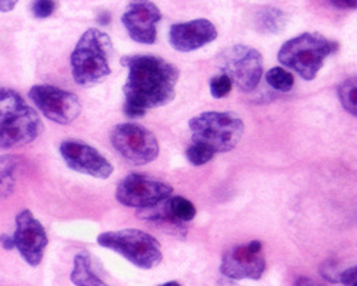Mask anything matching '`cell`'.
I'll use <instances>...</instances> for the list:
<instances>
[{
	"label": "cell",
	"mask_w": 357,
	"mask_h": 286,
	"mask_svg": "<svg viewBox=\"0 0 357 286\" xmlns=\"http://www.w3.org/2000/svg\"><path fill=\"white\" fill-rule=\"evenodd\" d=\"M120 63L129 70L123 85V112L130 119L142 118L149 109L175 99L179 69L173 63L154 55H129Z\"/></svg>",
	"instance_id": "obj_1"
},
{
	"label": "cell",
	"mask_w": 357,
	"mask_h": 286,
	"mask_svg": "<svg viewBox=\"0 0 357 286\" xmlns=\"http://www.w3.org/2000/svg\"><path fill=\"white\" fill-rule=\"evenodd\" d=\"M42 129L39 113L17 92L0 88V150L32 143Z\"/></svg>",
	"instance_id": "obj_2"
},
{
	"label": "cell",
	"mask_w": 357,
	"mask_h": 286,
	"mask_svg": "<svg viewBox=\"0 0 357 286\" xmlns=\"http://www.w3.org/2000/svg\"><path fill=\"white\" fill-rule=\"evenodd\" d=\"M112 40L99 29H89L79 39L70 55V67L79 86L90 88L107 79L112 73L111 58Z\"/></svg>",
	"instance_id": "obj_3"
},
{
	"label": "cell",
	"mask_w": 357,
	"mask_h": 286,
	"mask_svg": "<svg viewBox=\"0 0 357 286\" xmlns=\"http://www.w3.org/2000/svg\"><path fill=\"white\" fill-rule=\"evenodd\" d=\"M339 50V43L320 33H301L287 40L279 50V62L301 79L313 81L324 61Z\"/></svg>",
	"instance_id": "obj_4"
},
{
	"label": "cell",
	"mask_w": 357,
	"mask_h": 286,
	"mask_svg": "<svg viewBox=\"0 0 357 286\" xmlns=\"http://www.w3.org/2000/svg\"><path fill=\"white\" fill-rule=\"evenodd\" d=\"M191 141L214 153L233 150L243 138L244 123L232 112H205L189 120Z\"/></svg>",
	"instance_id": "obj_5"
},
{
	"label": "cell",
	"mask_w": 357,
	"mask_h": 286,
	"mask_svg": "<svg viewBox=\"0 0 357 286\" xmlns=\"http://www.w3.org/2000/svg\"><path fill=\"white\" fill-rule=\"evenodd\" d=\"M102 248L111 249L134 267L141 269H153L160 265L163 253L159 241L141 229H120L103 232L97 237Z\"/></svg>",
	"instance_id": "obj_6"
},
{
	"label": "cell",
	"mask_w": 357,
	"mask_h": 286,
	"mask_svg": "<svg viewBox=\"0 0 357 286\" xmlns=\"http://www.w3.org/2000/svg\"><path fill=\"white\" fill-rule=\"evenodd\" d=\"M219 67L241 92L255 90L263 76V56L257 49L235 45L217 59Z\"/></svg>",
	"instance_id": "obj_7"
},
{
	"label": "cell",
	"mask_w": 357,
	"mask_h": 286,
	"mask_svg": "<svg viewBox=\"0 0 357 286\" xmlns=\"http://www.w3.org/2000/svg\"><path fill=\"white\" fill-rule=\"evenodd\" d=\"M111 142L122 158L133 165L152 164L160 152L156 136L145 126L133 122L115 126Z\"/></svg>",
	"instance_id": "obj_8"
},
{
	"label": "cell",
	"mask_w": 357,
	"mask_h": 286,
	"mask_svg": "<svg viewBox=\"0 0 357 286\" xmlns=\"http://www.w3.org/2000/svg\"><path fill=\"white\" fill-rule=\"evenodd\" d=\"M173 188L161 180L142 173H130L122 179L116 189V199L127 207L146 209L172 196Z\"/></svg>",
	"instance_id": "obj_9"
},
{
	"label": "cell",
	"mask_w": 357,
	"mask_h": 286,
	"mask_svg": "<svg viewBox=\"0 0 357 286\" xmlns=\"http://www.w3.org/2000/svg\"><path fill=\"white\" fill-rule=\"evenodd\" d=\"M29 99L40 113L59 125H69L81 112V103L77 95L51 85H36L29 90Z\"/></svg>",
	"instance_id": "obj_10"
},
{
	"label": "cell",
	"mask_w": 357,
	"mask_h": 286,
	"mask_svg": "<svg viewBox=\"0 0 357 286\" xmlns=\"http://www.w3.org/2000/svg\"><path fill=\"white\" fill-rule=\"evenodd\" d=\"M266 269V259L260 241L237 245L228 249L222 257L221 272L235 280H259Z\"/></svg>",
	"instance_id": "obj_11"
},
{
	"label": "cell",
	"mask_w": 357,
	"mask_h": 286,
	"mask_svg": "<svg viewBox=\"0 0 357 286\" xmlns=\"http://www.w3.org/2000/svg\"><path fill=\"white\" fill-rule=\"evenodd\" d=\"M15 248L31 267H39L45 249L49 244L43 225L33 216L29 209L22 211L16 216V230L13 233Z\"/></svg>",
	"instance_id": "obj_12"
},
{
	"label": "cell",
	"mask_w": 357,
	"mask_h": 286,
	"mask_svg": "<svg viewBox=\"0 0 357 286\" xmlns=\"http://www.w3.org/2000/svg\"><path fill=\"white\" fill-rule=\"evenodd\" d=\"M65 164L74 172L107 179L113 173V166L93 146L80 141H65L59 146Z\"/></svg>",
	"instance_id": "obj_13"
},
{
	"label": "cell",
	"mask_w": 357,
	"mask_h": 286,
	"mask_svg": "<svg viewBox=\"0 0 357 286\" xmlns=\"http://www.w3.org/2000/svg\"><path fill=\"white\" fill-rule=\"evenodd\" d=\"M160 20L161 13L152 0H132L122 16V23L130 39L142 45L156 42V26Z\"/></svg>",
	"instance_id": "obj_14"
},
{
	"label": "cell",
	"mask_w": 357,
	"mask_h": 286,
	"mask_svg": "<svg viewBox=\"0 0 357 286\" xmlns=\"http://www.w3.org/2000/svg\"><path fill=\"white\" fill-rule=\"evenodd\" d=\"M216 26L207 19H196L173 24L169 31V42L177 51H193L217 39Z\"/></svg>",
	"instance_id": "obj_15"
},
{
	"label": "cell",
	"mask_w": 357,
	"mask_h": 286,
	"mask_svg": "<svg viewBox=\"0 0 357 286\" xmlns=\"http://www.w3.org/2000/svg\"><path fill=\"white\" fill-rule=\"evenodd\" d=\"M70 280L76 286H107L90 267V257L86 252H80L74 256L73 271L70 273Z\"/></svg>",
	"instance_id": "obj_16"
},
{
	"label": "cell",
	"mask_w": 357,
	"mask_h": 286,
	"mask_svg": "<svg viewBox=\"0 0 357 286\" xmlns=\"http://www.w3.org/2000/svg\"><path fill=\"white\" fill-rule=\"evenodd\" d=\"M256 29L264 35H279L287 23L285 12L278 8H263L256 15Z\"/></svg>",
	"instance_id": "obj_17"
},
{
	"label": "cell",
	"mask_w": 357,
	"mask_h": 286,
	"mask_svg": "<svg viewBox=\"0 0 357 286\" xmlns=\"http://www.w3.org/2000/svg\"><path fill=\"white\" fill-rule=\"evenodd\" d=\"M20 158L17 154L0 156V198H8L15 192L16 177Z\"/></svg>",
	"instance_id": "obj_18"
},
{
	"label": "cell",
	"mask_w": 357,
	"mask_h": 286,
	"mask_svg": "<svg viewBox=\"0 0 357 286\" xmlns=\"http://www.w3.org/2000/svg\"><path fill=\"white\" fill-rule=\"evenodd\" d=\"M169 214L180 222H190L196 216V207L189 199L183 196H173L164 200Z\"/></svg>",
	"instance_id": "obj_19"
},
{
	"label": "cell",
	"mask_w": 357,
	"mask_h": 286,
	"mask_svg": "<svg viewBox=\"0 0 357 286\" xmlns=\"http://www.w3.org/2000/svg\"><path fill=\"white\" fill-rule=\"evenodd\" d=\"M339 100L343 109L357 118V76L349 77L339 85Z\"/></svg>",
	"instance_id": "obj_20"
},
{
	"label": "cell",
	"mask_w": 357,
	"mask_h": 286,
	"mask_svg": "<svg viewBox=\"0 0 357 286\" xmlns=\"http://www.w3.org/2000/svg\"><path fill=\"white\" fill-rule=\"evenodd\" d=\"M264 77L267 85L279 92H289L294 85L293 74L280 66L271 67Z\"/></svg>",
	"instance_id": "obj_21"
},
{
	"label": "cell",
	"mask_w": 357,
	"mask_h": 286,
	"mask_svg": "<svg viewBox=\"0 0 357 286\" xmlns=\"http://www.w3.org/2000/svg\"><path fill=\"white\" fill-rule=\"evenodd\" d=\"M214 154H216V153H214L212 149H209L207 146H205V145H202V143H196V142L191 143V145L187 148V150H186V158H187V161H189L191 165H195V166L206 165L207 162H210V161L213 159Z\"/></svg>",
	"instance_id": "obj_22"
},
{
	"label": "cell",
	"mask_w": 357,
	"mask_h": 286,
	"mask_svg": "<svg viewBox=\"0 0 357 286\" xmlns=\"http://www.w3.org/2000/svg\"><path fill=\"white\" fill-rule=\"evenodd\" d=\"M232 86H233L232 79L225 73L213 76L210 79V93L214 99H222L228 96L232 92Z\"/></svg>",
	"instance_id": "obj_23"
},
{
	"label": "cell",
	"mask_w": 357,
	"mask_h": 286,
	"mask_svg": "<svg viewBox=\"0 0 357 286\" xmlns=\"http://www.w3.org/2000/svg\"><path fill=\"white\" fill-rule=\"evenodd\" d=\"M340 271L339 265L333 259H328V261H324L320 265V275L324 280L331 282V283H340Z\"/></svg>",
	"instance_id": "obj_24"
},
{
	"label": "cell",
	"mask_w": 357,
	"mask_h": 286,
	"mask_svg": "<svg viewBox=\"0 0 357 286\" xmlns=\"http://www.w3.org/2000/svg\"><path fill=\"white\" fill-rule=\"evenodd\" d=\"M54 10H56V2H54V0H33L32 13L38 19L50 17L54 13Z\"/></svg>",
	"instance_id": "obj_25"
},
{
	"label": "cell",
	"mask_w": 357,
	"mask_h": 286,
	"mask_svg": "<svg viewBox=\"0 0 357 286\" xmlns=\"http://www.w3.org/2000/svg\"><path fill=\"white\" fill-rule=\"evenodd\" d=\"M340 283L344 286H357V267L343 271L340 273Z\"/></svg>",
	"instance_id": "obj_26"
},
{
	"label": "cell",
	"mask_w": 357,
	"mask_h": 286,
	"mask_svg": "<svg viewBox=\"0 0 357 286\" xmlns=\"http://www.w3.org/2000/svg\"><path fill=\"white\" fill-rule=\"evenodd\" d=\"M331 3L338 9H357V0H331Z\"/></svg>",
	"instance_id": "obj_27"
},
{
	"label": "cell",
	"mask_w": 357,
	"mask_h": 286,
	"mask_svg": "<svg viewBox=\"0 0 357 286\" xmlns=\"http://www.w3.org/2000/svg\"><path fill=\"white\" fill-rule=\"evenodd\" d=\"M19 0H0V13H8L12 12Z\"/></svg>",
	"instance_id": "obj_28"
},
{
	"label": "cell",
	"mask_w": 357,
	"mask_h": 286,
	"mask_svg": "<svg viewBox=\"0 0 357 286\" xmlns=\"http://www.w3.org/2000/svg\"><path fill=\"white\" fill-rule=\"evenodd\" d=\"M0 245H2L6 251H10L15 248V239L10 235H0Z\"/></svg>",
	"instance_id": "obj_29"
},
{
	"label": "cell",
	"mask_w": 357,
	"mask_h": 286,
	"mask_svg": "<svg viewBox=\"0 0 357 286\" xmlns=\"http://www.w3.org/2000/svg\"><path fill=\"white\" fill-rule=\"evenodd\" d=\"M293 286H320V285H319L317 282H315L313 279H310V278L301 276V278H299V279L294 280Z\"/></svg>",
	"instance_id": "obj_30"
},
{
	"label": "cell",
	"mask_w": 357,
	"mask_h": 286,
	"mask_svg": "<svg viewBox=\"0 0 357 286\" xmlns=\"http://www.w3.org/2000/svg\"><path fill=\"white\" fill-rule=\"evenodd\" d=\"M157 286H182V285L179 282H176V280H170V282L161 283V285H157Z\"/></svg>",
	"instance_id": "obj_31"
}]
</instances>
